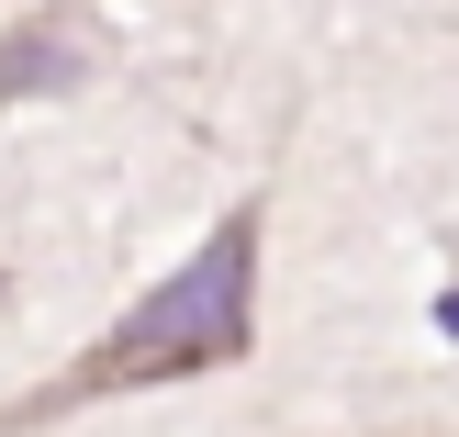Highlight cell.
<instances>
[{
	"instance_id": "obj_1",
	"label": "cell",
	"mask_w": 459,
	"mask_h": 437,
	"mask_svg": "<svg viewBox=\"0 0 459 437\" xmlns=\"http://www.w3.org/2000/svg\"><path fill=\"white\" fill-rule=\"evenodd\" d=\"M258 247H269V202H224V224L157 292H134L124 326H101L45 393L0 404V437H34V426L79 415V404H112V393H169V381L236 371L258 348Z\"/></svg>"
},
{
	"instance_id": "obj_2",
	"label": "cell",
	"mask_w": 459,
	"mask_h": 437,
	"mask_svg": "<svg viewBox=\"0 0 459 437\" xmlns=\"http://www.w3.org/2000/svg\"><path fill=\"white\" fill-rule=\"evenodd\" d=\"M112 67V34L90 0H45V12H22L12 34H0V112L22 101H67V90H90Z\"/></svg>"
},
{
	"instance_id": "obj_3",
	"label": "cell",
	"mask_w": 459,
	"mask_h": 437,
	"mask_svg": "<svg viewBox=\"0 0 459 437\" xmlns=\"http://www.w3.org/2000/svg\"><path fill=\"white\" fill-rule=\"evenodd\" d=\"M0 292H12V269H0Z\"/></svg>"
}]
</instances>
